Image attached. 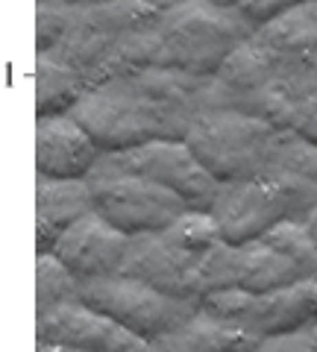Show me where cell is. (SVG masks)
Masks as SVG:
<instances>
[{
    "label": "cell",
    "instance_id": "cell-1",
    "mask_svg": "<svg viewBox=\"0 0 317 352\" xmlns=\"http://www.w3.org/2000/svg\"><path fill=\"white\" fill-rule=\"evenodd\" d=\"M253 27L232 3H168L159 24L162 68L215 76L238 44L253 38Z\"/></svg>",
    "mask_w": 317,
    "mask_h": 352
},
{
    "label": "cell",
    "instance_id": "cell-2",
    "mask_svg": "<svg viewBox=\"0 0 317 352\" xmlns=\"http://www.w3.org/2000/svg\"><path fill=\"white\" fill-rule=\"evenodd\" d=\"M273 132L276 129L256 115L238 109H212L191 120L185 144L217 182H232L267 168Z\"/></svg>",
    "mask_w": 317,
    "mask_h": 352
},
{
    "label": "cell",
    "instance_id": "cell-3",
    "mask_svg": "<svg viewBox=\"0 0 317 352\" xmlns=\"http://www.w3.org/2000/svg\"><path fill=\"white\" fill-rule=\"evenodd\" d=\"M80 279V300L94 305L97 311L115 317L121 326L133 329L135 335L156 340L159 335L177 329L200 308L197 300L188 296H173L153 285L124 276V273H109V276H76Z\"/></svg>",
    "mask_w": 317,
    "mask_h": 352
},
{
    "label": "cell",
    "instance_id": "cell-4",
    "mask_svg": "<svg viewBox=\"0 0 317 352\" xmlns=\"http://www.w3.org/2000/svg\"><path fill=\"white\" fill-rule=\"evenodd\" d=\"M91 188L94 212L106 217L112 226L133 232H162L179 214L188 212V203L177 191L165 185L144 179V176L115 170L94 162V168L85 176Z\"/></svg>",
    "mask_w": 317,
    "mask_h": 352
},
{
    "label": "cell",
    "instance_id": "cell-5",
    "mask_svg": "<svg viewBox=\"0 0 317 352\" xmlns=\"http://www.w3.org/2000/svg\"><path fill=\"white\" fill-rule=\"evenodd\" d=\"M91 135L100 153L129 150L159 138L156 120L133 80H109L89 85L68 112Z\"/></svg>",
    "mask_w": 317,
    "mask_h": 352
},
{
    "label": "cell",
    "instance_id": "cell-6",
    "mask_svg": "<svg viewBox=\"0 0 317 352\" xmlns=\"http://www.w3.org/2000/svg\"><path fill=\"white\" fill-rule=\"evenodd\" d=\"M97 162L106 164V168L127 170L165 185V188L177 191L194 212H212L215 197L221 191V182L194 159V153L188 150L185 141L153 138L147 144H138L129 150L100 153Z\"/></svg>",
    "mask_w": 317,
    "mask_h": 352
},
{
    "label": "cell",
    "instance_id": "cell-7",
    "mask_svg": "<svg viewBox=\"0 0 317 352\" xmlns=\"http://www.w3.org/2000/svg\"><path fill=\"white\" fill-rule=\"evenodd\" d=\"M36 344L41 349L83 352H147L153 344L83 300L56 302L36 311Z\"/></svg>",
    "mask_w": 317,
    "mask_h": 352
},
{
    "label": "cell",
    "instance_id": "cell-8",
    "mask_svg": "<svg viewBox=\"0 0 317 352\" xmlns=\"http://www.w3.org/2000/svg\"><path fill=\"white\" fill-rule=\"evenodd\" d=\"M212 217L221 229V241L238 247L261 238L282 217H291V203L267 173H256L244 179L221 182Z\"/></svg>",
    "mask_w": 317,
    "mask_h": 352
},
{
    "label": "cell",
    "instance_id": "cell-9",
    "mask_svg": "<svg viewBox=\"0 0 317 352\" xmlns=\"http://www.w3.org/2000/svg\"><path fill=\"white\" fill-rule=\"evenodd\" d=\"M129 247V235L112 226L106 217L89 212L62 229L53 252L68 264L76 276H109L118 273Z\"/></svg>",
    "mask_w": 317,
    "mask_h": 352
},
{
    "label": "cell",
    "instance_id": "cell-10",
    "mask_svg": "<svg viewBox=\"0 0 317 352\" xmlns=\"http://www.w3.org/2000/svg\"><path fill=\"white\" fill-rule=\"evenodd\" d=\"M100 147L71 115L36 118V173L53 179H85Z\"/></svg>",
    "mask_w": 317,
    "mask_h": 352
},
{
    "label": "cell",
    "instance_id": "cell-11",
    "mask_svg": "<svg viewBox=\"0 0 317 352\" xmlns=\"http://www.w3.org/2000/svg\"><path fill=\"white\" fill-rule=\"evenodd\" d=\"M261 340L265 335L256 332L247 320L217 317L197 308L185 323L159 335L150 344L162 352H256Z\"/></svg>",
    "mask_w": 317,
    "mask_h": 352
},
{
    "label": "cell",
    "instance_id": "cell-12",
    "mask_svg": "<svg viewBox=\"0 0 317 352\" xmlns=\"http://www.w3.org/2000/svg\"><path fill=\"white\" fill-rule=\"evenodd\" d=\"M191 258L194 256L173 247L165 238V232H133L129 235L124 264L118 273L141 279L165 294L185 296L182 279H185V267H188Z\"/></svg>",
    "mask_w": 317,
    "mask_h": 352
},
{
    "label": "cell",
    "instance_id": "cell-13",
    "mask_svg": "<svg viewBox=\"0 0 317 352\" xmlns=\"http://www.w3.org/2000/svg\"><path fill=\"white\" fill-rule=\"evenodd\" d=\"M244 320L265 338L311 326L317 320V273L282 285V288L256 294Z\"/></svg>",
    "mask_w": 317,
    "mask_h": 352
},
{
    "label": "cell",
    "instance_id": "cell-14",
    "mask_svg": "<svg viewBox=\"0 0 317 352\" xmlns=\"http://www.w3.org/2000/svg\"><path fill=\"white\" fill-rule=\"evenodd\" d=\"M297 279H303L300 264L288 258L285 252L265 244L261 238L238 244V288L250 294H265Z\"/></svg>",
    "mask_w": 317,
    "mask_h": 352
},
{
    "label": "cell",
    "instance_id": "cell-15",
    "mask_svg": "<svg viewBox=\"0 0 317 352\" xmlns=\"http://www.w3.org/2000/svg\"><path fill=\"white\" fill-rule=\"evenodd\" d=\"M276 68H279V56H273V53L259 47V44L250 38L244 44H238V47L223 59V65L215 74V80L221 82L226 91L235 94L238 112H241L247 97L261 91V88L273 80Z\"/></svg>",
    "mask_w": 317,
    "mask_h": 352
},
{
    "label": "cell",
    "instance_id": "cell-16",
    "mask_svg": "<svg viewBox=\"0 0 317 352\" xmlns=\"http://www.w3.org/2000/svg\"><path fill=\"white\" fill-rule=\"evenodd\" d=\"M253 41L273 56H305L317 50V21L309 15L305 3H294L265 27H259L253 32Z\"/></svg>",
    "mask_w": 317,
    "mask_h": 352
},
{
    "label": "cell",
    "instance_id": "cell-17",
    "mask_svg": "<svg viewBox=\"0 0 317 352\" xmlns=\"http://www.w3.org/2000/svg\"><path fill=\"white\" fill-rule=\"evenodd\" d=\"M168 3H141V0H109V3H80V18L106 36L159 30Z\"/></svg>",
    "mask_w": 317,
    "mask_h": 352
},
{
    "label": "cell",
    "instance_id": "cell-18",
    "mask_svg": "<svg viewBox=\"0 0 317 352\" xmlns=\"http://www.w3.org/2000/svg\"><path fill=\"white\" fill-rule=\"evenodd\" d=\"M94 212L91 188L85 179H53L36 176V217H45L59 229Z\"/></svg>",
    "mask_w": 317,
    "mask_h": 352
},
{
    "label": "cell",
    "instance_id": "cell-19",
    "mask_svg": "<svg viewBox=\"0 0 317 352\" xmlns=\"http://www.w3.org/2000/svg\"><path fill=\"white\" fill-rule=\"evenodd\" d=\"M85 80L74 68L50 56L36 59V118L68 115L85 94Z\"/></svg>",
    "mask_w": 317,
    "mask_h": 352
},
{
    "label": "cell",
    "instance_id": "cell-20",
    "mask_svg": "<svg viewBox=\"0 0 317 352\" xmlns=\"http://www.w3.org/2000/svg\"><path fill=\"white\" fill-rule=\"evenodd\" d=\"M185 296L188 300H200L209 291L221 288H238V247L217 241L209 250L197 252L185 267Z\"/></svg>",
    "mask_w": 317,
    "mask_h": 352
},
{
    "label": "cell",
    "instance_id": "cell-21",
    "mask_svg": "<svg viewBox=\"0 0 317 352\" xmlns=\"http://www.w3.org/2000/svg\"><path fill=\"white\" fill-rule=\"evenodd\" d=\"M80 300V279L56 252H39L36 256V311Z\"/></svg>",
    "mask_w": 317,
    "mask_h": 352
},
{
    "label": "cell",
    "instance_id": "cell-22",
    "mask_svg": "<svg viewBox=\"0 0 317 352\" xmlns=\"http://www.w3.org/2000/svg\"><path fill=\"white\" fill-rule=\"evenodd\" d=\"M267 164L317 182V144L294 129H276L267 147Z\"/></svg>",
    "mask_w": 317,
    "mask_h": 352
},
{
    "label": "cell",
    "instance_id": "cell-23",
    "mask_svg": "<svg viewBox=\"0 0 317 352\" xmlns=\"http://www.w3.org/2000/svg\"><path fill=\"white\" fill-rule=\"evenodd\" d=\"M261 241L297 261L303 276H314L317 273V241L309 235V229H305L303 220L282 217L279 223H273L267 232L261 235Z\"/></svg>",
    "mask_w": 317,
    "mask_h": 352
},
{
    "label": "cell",
    "instance_id": "cell-24",
    "mask_svg": "<svg viewBox=\"0 0 317 352\" xmlns=\"http://www.w3.org/2000/svg\"><path fill=\"white\" fill-rule=\"evenodd\" d=\"M162 232H165V238L173 247H179L188 256H197V252L209 250L212 244L221 241V229H217V220L212 217V212H194V208L179 214Z\"/></svg>",
    "mask_w": 317,
    "mask_h": 352
},
{
    "label": "cell",
    "instance_id": "cell-25",
    "mask_svg": "<svg viewBox=\"0 0 317 352\" xmlns=\"http://www.w3.org/2000/svg\"><path fill=\"white\" fill-rule=\"evenodd\" d=\"M80 18V3H47L41 0L36 3V50L39 56L56 47V44L68 36V30Z\"/></svg>",
    "mask_w": 317,
    "mask_h": 352
},
{
    "label": "cell",
    "instance_id": "cell-26",
    "mask_svg": "<svg viewBox=\"0 0 317 352\" xmlns=\"http://www.w3.org/2000/svg\"><path fill=\"white\" fill-rule=\"evenodd\" d=\"M253 300H256V294H250V291H244V288H221V291L203 294L197 302H200V308H203V311H209V314L244 320V314L250 311Z\"/></svg>",
    "mask_w": 317,
    "mask_h": 352
},
{
    "label": "cell",
    "instance_id": "cell-27",
    "mask_svg": "<svg viewBox=\"0 0 317 352\" xmlns=\"http://www.w3.org/2000/svg\"><path fill=\"white\" fill-rule=\"evenodd\" d=\"M256 352H317V344L311 338V326H303L294 329V332L267 335Z\"/></svg>",
    "mask_w": 317,
    "mask_h": 352
},
{
    "label": "cell",
    "instance_id": "cell-28",
    "mask_svg": "<svg viewBox=\"0 0 317 352\" xmlns=\"http://www.w3.org/2000/svg\"><path fill=\"white\" fill-rule=\"evenodd\" d=\"M291 129L300 132L303 138H309L317 144V88L309 85L300 94L297 106H294V118H291Z\"/></svg>",
    "mask_w": 317,
    "mask_h": 352
},
{
    "label": "cell",
    "instance_id": "cell-29",
    "mask_svg": "<svg viewBox=\"0 0 317 352\" xmlns=\"http://www.w3.org/2000/svg\"><path fill=\"white\" fill-rule=\"evenodd\" d=\"M232 6L244 15V21L250 27L259 30V27H265L267 21L282 15L285 9H291L294 3H276V0H241V3H232Z\"/></svg>",
    "mask_w": 317,
    "mask_h": 352
},
{
    "label": "cell",
    "instance_id": "cell-30",
    "mask_svg": "<svg viewBox=\"0 0 317 352\" xmlns=\"http://www.w3.org/2000/svg\"><path fill=\"white\" fill-rule=\"evenodd\" d=\"M62 229L56 223H50L45 217H36V252H53V247L59 244Z\"/></svg>",
    "mask_w": 317,
    "mask_h": 352
},
{
    "label": "cell",
    "instance_id": "cell-31",
    "mask_svg": "<svg viewBox=\"0 0 317 352\" xmlns=\"http://www.w3.org/2000/svg\"><path fill=\"white\" fill-rule=\"evenodd\" d=\"M303 71H305V76H309V82L317 88V50L303 56Z\"/></svg>",
    "mask_w": 317,
    "mask_h": 352
},
{
    "label": "cell",
    "instance_id": "cell-32",
    "mask_svg": "<svg viewBox=\"0 0 317 352\" xmlns=\"http://www.w3.org/2000/svg\"><path fill=\"white\" fill-rule=\"evenodd\" d=\"M303 223H305V229H309V235H311V238L317 241V206L311 208V212H309V214H305V217H303Z\"/></svg>",
    "mask_w": 317,
    "mask_h": 352
},
{
    "label": "cell",
    "instance_id": "cell-33",
    "mask_svg": "<svg viewBox=\"0 0 317 352\" xmlns=\"http://www.w3.org/2000/svg\"><path fill=\"white\" fill-rule=\"evenodd\" d=\"M305 6H309V15L317 21V3H305Z\"/></svg>",
    "mask_w": 317,
    "mask_h": 352
},
{
    "label": "cell",
    "instance_id": "cell-34",
    "mask_svg": "<svg viewBox=\"0 0 317 352\" xmlns=\"http://www.w3.org/2000/svg\"><path fill=\"white\" fill-rule=\"evenodd\" d=\"M311 338H314V344H317V320L311 323Z\"/></svg>",
    "mask_w": 317,
    "mask_h": 352
}]
</instances>
